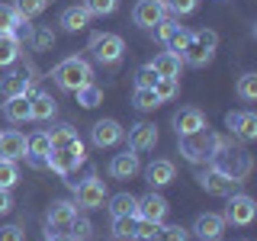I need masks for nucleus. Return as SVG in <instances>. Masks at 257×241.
Here are the masks:
<instances>
[{
	"label": "nucleus",
	"mask_w": 257,
	"mask_h": 241,
	"mask_svg": "<svg viewBox=\"0 0 257 241\" xmlns=\"http://www.w3.org/2000/svg\"><path fill=\"white\" fill-rule=\"evenodd\" d=\"M222 148H228L225 139L222 135H212L209 129H199V132H193V135H180V155L187 161H193V164L212 161Z\"/></svg>",
	"instance_id": "obj_1"
},
{
	"label": "nucleus",
	"mask_w": 257,
	"mask_h": 241,
	"mask_svg": "<svg viewBox=\"0 0 257 241\" xmlns=\"http://www.w3.org/2000/svg\"><path fill=\"white\" fill-rule=\"evenodd\" d=\"M52 77H55V84H58L61 90H71V93H74V90H80V87L90 84L93 68L84 58H64L58 68L52 71Z\"/></svg>",
	"instance_id": "obj_2"
},
{
	"label": "nucleus",
	"mask_w": 257,
	"mask_h": 241,
	"mask_svg": "<svg viewBox=\"0 0 257 241\" xmlns=\"http://www.w3.org/2000/svg\"><path fill=\"white\" fill-rule=\"evenodd\" d=\"M215 45H219V36H215L212 29H199V32H190V42L187 48L180 52V58L193 64V68H203V64L212 61L215 55Z\"/></svg>",
	"instance_id": "obj_3"
},
{
	"label": "nucleus",
	"mask_w": 257,
	"mask_h": 241,
	"mask_svg": "<svg viewBox=\"0 0 257 241\" xmlns=\"http://www.w3.org/2000/svg\"><path fill=\"white\" fill-rule=\"evenodd\" d=\"M215 167L225 174V177H231L235 183H241L247 174H251V155L247 151H241V148H222L219 155H215Z\"/></svg>",
	"instance_id": "obj_4"
},
{
	"label": "nucleus",
	"mask_w": 257,
	"mask_h": 241,
	"mask_svg": "<svg viewBox=\"0 0 257 241\" xmlns=\"http://www.w3.org/2000/svg\"><path fill=\"white\" fill-rule=\"evenodd\" d=\"M254 215H257V203H254V199L247 196V193H231L222 219L231 222V225H238V228H244V225L254 222Z\"/></svg>",
	"instance_id": "obj_5"
},
{
	"label": "nucleus",
	"mask_w": 257,
	"mask_h": 241,
	"mask_svg": "<svg viewBox=\"0 0 257 241\" xmlns=\"http://www.w3.org/2000/svg\"><path fill=\"white\" fill-rule=\"evenodd\" d=\"M80 164H84V142L71 145V148H52L45 158V167H52L55 174H71Z\"/></svg>",
	"instance_id": "obj_6"
},
{
	"label": "nucleus",
	"mask_w": 257,
	"mask_h": 241,
	"mask_svg": "<svg viewBox=\"0 0 257 241\" xmlns=\"http://www.w3.org/2000/svg\"><path fill=\"white\" fill-rule=\"evenodd\" d=\"M93 58L100 61V64H119L122 61V55H125V42H122V36H93Z\"/></svg>",
	"instance_id": "obj_7"
},
{
	"label": "nucleus",
	"mask_w": 257,
	"mask_h": 241,
	"mask_svg": "<svg viewBox=\"0 0 257 241\" xmlns=\"http://www.w3.org/2000/svg\"><path fill=\"white\" fill-rule=\"evenodd\" d=\"M74 196L80 209H100L103 199H106V183L100 180V177H87L84 183H74Z\"/></svg>",
	"instance_id": "obj_8"
},
{
	"label": "nucleus",
	"mask_w": 257,
	"mask_h": 241,
	"mask_svg": "<svg viewBox=\"0 0 257 241\" xmlns=\"http://www.w3.org/2000/svg\"><path fill=\"white\" fill-rule=\"evenodd\" d=\"M196 180H199V187H203L206 193H212V196H231V193H235V187H238V183L231 180V177H225L215 164L206 167V171H199Z\"/></svg>",
	"instance_id": "obj_9"
},
{
	"label": "nucleus",
	"mask_w": 257,
	"mask_h": 241,
	"mask_svg": "<svg viewBox=\"0 0 257 241\" xmlns=\"http://www.w3.org/2000/svg\"><path fill=\"white\" fill-rule=\"evenodd\" d=\"M132 20H135V26H142V29H155L161 20H167L164 0H139L135 10H132Z\"/></svg>",
	"instance_id": "obj_10"
},
{
	"label": "nucleus",
	"mask_w": 257,
	"mask_h": 241,
	"mask_svg": "<svg viewBox=\"0 0 257 241\" xmlns=\"http://www.w3.org/2000/svg\"><path fill=\"white\" fill-rule=\"evenodd\" d=\"M167 199L161 193H148V196H139V206H135V219L145 222H164L167 219Z\"/></svg>",
	"instance_id": "obj_11"
},
{
	"label": "nucleus",
	"mask_w": 257,
	"mask_h": 241,
	"mask_svg": "<svg viewBox=\"0 0 257 241\" xmlns=\"http://www.w3.org/2000/svg\"><path fill=\"white\" fill-rule=\"evenodd\" d=\"M122 135L125 132L116 119H100V123H93V129H90V139H93L96 148H112V145L122 142Z\"/></svg>",
	"instance_id": "obj_12"
},
{
	"label": "nucleus",
	"mask_w": 257,
	"mask_h": 241,
	"mask_svg": "<svg viewBox=\"0 0 257 241\" xmlns=\"http://www.w3.org/2000/svg\"><path fill=\"white\" fill-rule=\"evenodd\" d=\"M139 171H142V161H139V151H132V148H125L122 155H112L109 161V174L116 180H132Z\"/></svg>",
	"instance_id": "obj_13"
},
{
	"label": "nucleus",
	"mask_w": 257,
	"mask_h": 241,
	"mask_svg": "<svg viewBox=\"0 0 257 241\" xmlns=\"http://www.w3.org/2000/svg\"><path fill=\"white\" fill-rule=\"evenodd\" d=\"M225 126H228L231 135H238L241 142H254L257 139V116L251 109L247 112H228V116H225Z\"/></svg>",
	"instance_id": "obj_14"
},
{
	"label": "nucleus",
	"mask_w": 257,
	"mask_h": 241,
	"mask_svg": "<svg viewBox=\"0 0 257 241\" xmlns=\"http://www.w3.org/2000/svg\"><path fill=\"white\" fill-rule=\"evenodd\" d=\"M26 158V135L10 129L0 132V161H23Z\"/></svg>",
	"instance_id": "obj_15"
},
{
	"label": "nucleus",
	"mask_w": 257,
	"mask_h": 241,
	"mask_svg": "<svg viewBox=\"0 0 257 241\" xmlns=\"http://www.w3.org/2000/svg\"><path fill=\"white\" fill-rule=\"evenodd\" d=\"M158 145V129L155 123H139L128 129V148L132 151H151Z\"/></svg>",
	"instance_id": "obj_16"
},
{
	"label": "nucleus",
	"mask_w": 257,
	"mask_h": 241,
	"mask_svg": "<svg viewBox=\"0 0 257 241\" xmlns=\"http://www.w3.org/2000/svg\"><path fill=\"white\" fill-rule=\"evenodd\" d=\"M77 215V206L71 203V199H55L52 206H48V228H68L71 222H74Z\"/></svg>",
	"instance_id": "obj_17"
},
{
	"label": "nucleus",
	"mask_w": 257,
	"mask_h": 241,
	"mask_svg": "<svg viewBox=\"0 0 257 241\" xmlns=\"http://www.w3.org/2000/svg\"><path fill=\"white\" fill-rule=\"evenodd\" d=\"M222 231H225V219L215 215V212H203V215H196V222H193V235L203 238V241L219 238Z\"/></svg>",
	"instance_id": "obj_18"
},
{
	"label": "nucleus",
	"mask_w": 257,
	"mask_h": 241,
	"mask_svg": "<svg viewBox=\"0 0 257 241\" xmlns=\"http://www.w3.org/2000/svg\"><path fill=\"white\" fill-rule=\"evenodd\" d=\"M174 126H177V135H193L199 129H206V116L193 106H183L180 112H174Z\"/></svg>",
	"instance_id": "obj_19"
},
{
	"label": "nucleus",
	"mask_w": 257,
	"mask_h": 241,
	"mask_svg": "<svg viewBox=\"0 0 257 241\" xmlns=\"http://www.w3.org/2000/svg\"><path fill=\"white\" fill-rule=\"evenodd\" d=\"M174 174H177V167H174V161H167V158H158L145 167V180H148L151 187H167V183L174 180Z\"/></svg>",
	"instance_id": "obj_20"
},
{
	"label": "nucleus",
	"mask_w": 257,
	"mask_h": 241,
	"mask_svg": "<svg viewBox=\"0 0 257 241\" xmlns=\"http://www.w3.org/2000/svg\"><path fill=\"white\" fill-rule=\"evenodd\" d=\"M55 112H58V103H55L52 93L39 90L29 96V119H52Z\"/></svg>",
	"instance_id": "obj_21"
},
{
	"label": "nucleus",
	"mask_w": 257,
	"mask_h": 241,
	"mask_svg": "<svg viewBox=\"0 0 257 241\" xmlns=\"http://www.w3.org/2000/svg\"><path fill=\"white\" fill-rule=\"evenodd\" d=\"M58 23H61L64 32H80V29H87V23H90V13H87L80 4H74V7H64L61 10Z\"/></svg>",
	"instance_id": "obj_22"
},
{
	"label": "nucleus",
	"mask_w": 257,
	"mask_h": 241,
	"mask_svg": "<svg viewBox=\"0 0 257 241\" xmlns=\"http://www.w3.org/2000/svg\"><path fill=\"white\" fill-rule=\"evenodd\" d=\"M151 68L158 71V77H180V68H183V58L177 52H161L155 55Z\"/></svg>",
	"instance_id": "obj_23"
},
{
	"label": "nucleus",
	"mask_w": 257,
	"mask_h": 241,
	"mask_svg": "<svg viewBox=\"0 0 257 241\" xmlns=\"http://www.w3.org/2000/svg\"><path fill=\"white\" fill-rule=\"evenodd\" d=\"M32 90V77L20 74V71H13V74H7L4 80H0V93L4 96H23Z\"/></svg>",
	"instance_id": "obj_24"
},
{
	"label": "nucleus",
	"mask_w": 257,
	"mask_h": 241,
	"mask_svg": "<svg viewBox=\"0 0 257 241\" xmlns=\"http://www.w3.org/2000/svg\"><path fill=\"white\" fill-rule=\"evenodd\" d=\"M4 116L10 119V123H26V119H29V93H23V96H7Z\"/></svg>",
	"instance_id": "obj_25"
},
{
	"label": "nucleus",
	"mask_w": 257,
	"mask_h": 241,
	"mask_svg": "<svg viewBox=\"0 0 257 241\" xmlns=\"http://www.w3.org/2000/svg\"><path fill=\"white\" fill-rule=\"evenodd\" d=\"M20 58V39L16 32H0V68H10Z\"/></svg>",
	"instance_id": "obj_26"
},
{
	"label": "nucleus",
	"mask_w": 257,
	"mask_h": 241,
	"mask_svg": "<svg viewBox=\"0 0 257 241\" xmlns=\"http://www.w3.org/2000/svg\"><path fill=\"white\" fill-rule=\"evenodd\" d=\"M109 231L116 241H135V215H112Z\"/></svg>",
	"instance_id": "obj_27"
},
{
	"label": "nucleus",
	"mask_w": 257,
	"mask_h": 241,
	"mask_svg": "<svg viewBox=\"0 0 257 241\" xmlns=\"http://www.w3.org/2000/svg\"><path fill=\"white\" fill-rule=\"evenodd\" d=\"M48 142H52V148H71V145H77V132H74V126H55L52 132H48Z\"/></svg>",
	"instance_id": "obj_28"
},
{
	"label": "nucleus",
	"mask_w": 257,
	"mask_h": 241,
	"mask_svg": "<svg viewBox=\"0 0 257 241\" xmlns=\"http://www.w3.org/2000/svg\"><path fill=\"white\" fill-rule=\"evenodd\" d=\"M135 206H139V196H132V193H116V196H109V212L112 215H135Z\"/></svg>",
	"instance_id": "obj_29"
},
{
	"label": "nucleus",
	"mask_w": 257,
	"mask_h": 241,
	"mask_svg": "<svg viewBox=\"0 0 257 241\" xmlns=\"http://www.w3.org/2000/svg\"><path fill=\"white\" fill-rule=\"evenodd\" d=\"M48 151H52L48 132H36L32 139H26V158H48Z\"/></svg>",
	"instance_id": "obj_30"
},
{
	"label": "nucleus",
	"mask_w": 257,
	"mask_h": 241,
	"mask_svg": "<svg viewBox=\"0 0 257 241\" xmlns=\"http://www.w3.org/2000/svg\"><path fill=\"white\" fill-rule=\"evenodd\" d=\"M48 7V0H16L13 4V10L20 13V20L26 23V20H32V16H39Z\"/></svg>",
	"instance_id": "obj_31"
},
{
	"label": "nucleus",
	"mask_w": 257,
	"mask_h": 241,
	"mask_svg": "<svg viewBox=\"0 0 257 241\" xmlns=\"http://www.w3.org/2000/svg\"><path fill=\"white\" fill-rule=\"evenodd\" d=\"M74 93H77V103L84 109H93V106H100V103H103V90H100V87H93V84L80 87V90H74Z\"/></svg>",
	"instance_id": "obj_32"
},
{
	"label": "nucleus",
	"mask_w": 257,
	"mask_h": 241,
	"mask_svg": "<svg viewBox=\"0 0 257 241\" xmlns=\"http://www.w3.org/2000/svg\"><path fill=\"white\" fill-rule=\"evenodd\" d=\"M20 26H23V20L13 10V4H0V32H16Z\"/></svg>",
	"instance_id": "obj_33"
},
{
	"label": "nucleus",
	"mask_w": 257,
	"mask_h": 241,
	"mask_svg": "<svg viewBox=\"0 0 257 241\" xmlns=\"http://www.w3.org/2000/svg\"><path fill=\"white\" fill-rule=\"evenodd\" d=\"M80 7L90 16H109V13H116L119 0H80Z\"/></svg>",
	"instance_id": "obj_34"
},
{
	"label": "nucleus",
	"mask_w": 257,
	"mask_h": 241,
	"mask_svg": "<svg viewBox=\"0 0 257 241\" xmlns=\"http://www.w3.org/2000/svg\"><path fill=\"white\" fill-rule=\"evenodd\" d=\"M20 180V167L16 161H0V190H13Z\"/></svg>",
	"instance_id": "obj_35"
},
{
	"label": "nucleus",
	"mask_w": 257,
	"mask_h": 241,
	"mask_svg": "<svg viewBox=\"0 0 257 241\" xmlns=\"http://www.w3.org/2000/svg\"><path fill=\"white\" fill-rule=\"evenodd\" d=\"M187 238H190V231L183 225H164V222H161V228L155 235V241H187Z\"/></svg>",
	"instance_id": "obj_36"
},
{
	"label": "nucleus",
	"mask_w": 257,
	"mask_h": 241,
	"mask_svg": "<svg viewBox=\"0 0 257 241\" xmlns=\"http://www.w3.org/2000/svg\"><path fill=\"white\" fill-rule=\"evenodd\" d=\"M155 96H158V103L174 100V96H177V77H158V84H155Z\"/></svg>",
	"instance_id": "obj_37"
},
{
	"label": "nucleus",
	"mask_w": 257,
	"mask_h": 241,
	"mask_svg": "<svg viewBox=\"0 0 257 241\" xmlns=\"http://www.w3.org/2000/svg\"><path fill=\"white\" fill-rule=\"evenodd\" d=\"M132 103H135L139 109H155V106H161V103H158V96H155V90H148V87H135Z\"/></svg>",
	"instance_id": "obj_38"
},
{
	"label": "nucleus",
	"mask_w": 257,
	"mask_h": 241,
	"mask_svg": "<svg viewBox=\"0 0 257 241\" xmlns=\"http://www.w3.org/2000/svg\"><path fill=\"white\" fill-rule=\"evenodd\" d=\"M187 42H190V32H187V29H183V26H177V29L171 32V36H167V39H164V45H167V52H177V55H180V52H183V48H187Z\"/></svg>",
	"instance_id": "obj_39"
},
{
	"label": "nucleus",
	"mask_w": 257,
	"mask_h": 241,
	"mask_svg": "<svg viewBox=\"0 0 257 241\" xmlns=\"http://www.w3.org/2000/svg\"><path fill=\"white\" fill-rule=\"evenodd\" d=\"M32 45H36V52H48V48L55 45V36L48 26H36L32 29Z\"/></svg>",
	"instance_id": "obj_40"
},
{
	"label": "nucleus",
	"mask_w": 257,
	"mask_h": 241,
	"mask_svg": "<svg viewBox=\"0 0 257 241\" xmlns=\"http://www.w3.org/2000/svg\"><path fill=\"white\" fill-rule=\"evenodd\" d=\"M68 231H71V238H74V241H90L93 238V225L87 222V219H77V215H74V222L68 225Z\"/></svg>",
	"instance_id": "obj_41"
},
{
	"label": "nucleus",
	"mask_w": 257,
	"mask_h": 241,
	"mask_svg": "<svg viewBox=\"0 0 257 241\" xmlns=\"http://www.w3.org/2000/svg\"><path fill=\"white\" fill-rule=\"evenodd\" d=\"M161 228V222H145V219H135V241H155Z\"/></svg>",
	"instance_id": "obj_42"
},
{
	"label": "nucleus",
	"mask_w": 257,
	"mask_h": 241,
	"mask_svg": "<svg viewBox=\"0 0 257 241\" xmlns=\"http://www.w3.org/2000/svg\"><path fill=\"white\" fill-rule=\"evenodd\" d=\"M238 96H241V100H257V74H241Z\"/></svg>",
	"instance_id": "obj_43"
},
{
	"label": "nucleus",
	"mask_w": 257,
	"mask_h": 241,
	"mask_svg": "<svg viewBox=\"0 0 257 241\" xmlns=\"http://www.w3.org/2000/svg\"><path fill=\"white\" fill-rule=\"evenodd\" d=\"M158 84V71L151 68V64H142L139 71H135V87H148V90H155Z\"/></svg>",
	"instance_id": "obj_44"
},
{
	"label": "nucleus",
	"mask_w": 257,
	"mask_h": 241,
	"mask_svg": "<svg viewBox=\"0 0 257 241\" xmlns=\"http://www.w3.org/2000/svg\"><path fill=\"white\" fill-rule=\"evenodd\" d=\"M167 13H177V16H190L193 10L199 7V0H164Z\"/></svg>",
	"instance_id": "obj_45"
},
{
	"label": "nucleus",
	"mask_w": 257,
	"mask_h": 241,
	"mask_svg": "<svg viewBox=\"0 0 257 241\" xmlns=\"http://www.w3.org/2000/svg\"><path fill=\"white\" fill-rule=\"evenodd\" d=\"M0 241H23L20 225H0Z\"/></svg>",
	"instance_id": "obj_46"
},
{
	"label": "nucleus",
	"mask_w": 257,
	"mask_h": 241,
	"mask_svg": "<svg viewBox=\"0 0 257 241\" xmlns=\"http://www.w3.org/2000/svg\"><path fill=\"white\" fill-rule=\"evenodd\" d=\"M45 241H74V238H71V231H64V228H48Z\"/></svg>",
	"instance_id": "obj_47"
},
{
	"label": "nucleus",
	"mask_w": 257,
	"mask_h": 241,
	"mask_svg": "<svg viewBox=\"0 0 257 241\" xmlns=\"http://www.w3.org/2000/svg\"><path fill=\"white\" fill-rule=\"evenodd\" d=\"M13 209V196H10V190H0V212H10Z\"/></svg>",
	"instance_id": "obj_48"
},
{
	"label": "nucleus",
	"mask_w": 257,
	"mask_h": 241,
	"mask_svg": "<svg viewBox=\"0 0 257 241\" xmlns=\"http://www.w3.org/2000/svg\"><path fill=\"white\" fill-rule=\"evenodd\" d=\"M212 241H219V238H212Z\"/></svg>",
	"instance_id": "obj_49"
},
{
	"label": "nucleus",
	"mask_w": 257,
	"mask_h": 241,
	"mask_svg": "<svg viewBox=\"0 0 257 241\" xmlns=\"http://www.w3.org/2000/svg\"><path fill=\"white\" fill-rule=\"evenodd\" d=\"M244 241H247V238H244Z\"/></svg>",
	"instance_id": "obj_50"
}]
</instances>
